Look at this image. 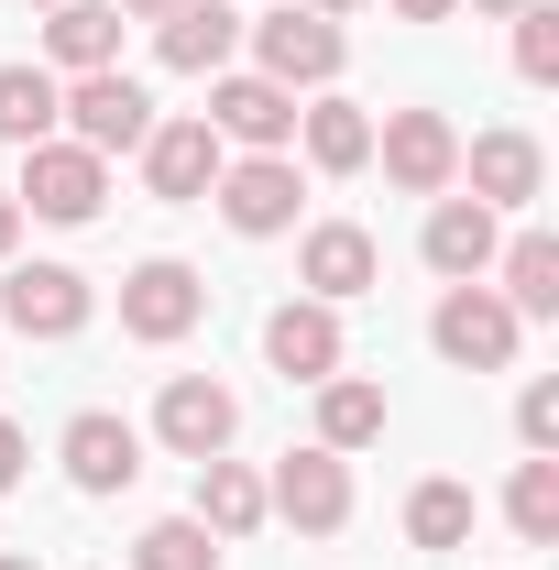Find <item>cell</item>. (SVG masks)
Returning a JSON list of instances; mask_svg holds the SVG:
<instances>
[{
	"mask_svg": "<svg viewBox=\"0 0 559 570\" xmlns=\"http://www.w3.org/2000/svg\"><path fill=\"white\" fill-rule=\"evenodd\" d=\"M99 198H110V165H99L88 142L45 132L33 154H22V187H11V209H22V219H56V230H88V219H99Z\"/></svg>",
	"mask_w": 559,
	"mask_h": 570,
	"instance_id": "1",
	"label": "cell"
},
{
	"mask_svg": "<svg viewBox=\"0 0 559 570\" xmlns=\"http://www.w3.org/2000/svg\"><path fill=\"white\" fill-rule=\"evenodd\" d=\"M242 45H253V77H275V88H330V77L351 67V45H341V22L330 11H264V22H242Z\"/></svg>",
	"mask_w": 559,
	"mask_h": 570,
	"instance_id": "2",
	"label": "cell"
},
{
	"mask_svg": "<svg viewBox=\"0 0 559 570\" xmlns=\"http://www.w3.org/2000/svg\"><path fill=\"white\" fill-rule=\"evenodd\" d=\"M56 132L88 142V154L110 165V154H143V132H154V99H143L121 67H88V77H67V99H56Z\"/></svg>",
	"mask_w": 559,
	"mask_h": 570,
	"instance_id": "3",
	"label": "cell"
},
{
	"mask_svg": "<svg viewBox=\"0 0 559 570\" xmlns=\"http://www.w3.org/2000/svg\"><path fill=\"white\" fill-rule=\"evenodd\" d=\"M264 515H285L296 538H341V527H351V461H341V450H318V439L285 450L275 483H264Z\"/></svg>",
	"mask_w": 559,
	"mask_h": 570,
	"instance_id": "4",
	"label": "cell"
},
{
	"mask_svg": "<svg viewBox=\"0 0 559 570\" xmlns=\"http://www.w3.org/2000/svg\"><path fill=\"white\" fill-rule=\"evenodd\" d=\"M516 307L493 296V285H450L439 307H428V341H439V362H461V373H504L516 362Z\"/></svg>",
	"mask_w": 559,
	"mask_h": 570,
	"instance_id": "5",
	"label": "cell"
},
{
	"mask_svg": "<svg viewBox=\"0 0 559 570\" xmlns=\"http://www.w3.org/2000/svg\"><path fill=\"white\" fill-rule=\"evenodd\" d=\"M198 318H209V285H198V264L154 253V264H133V275H121V330H133V341H154V352H165V341H187Z\"/></svg>",
	"mask_w": 559,
	"mask_h": 570,
	"instance_id": "6",
	"label": "cell"
},
{
	"mask_svg": "<svg viewBox=\"0 0 559 570\" xmlns=\"http://www.w3.org/2000/svg\"><path fill=\"white\" fill-rule=\"evenodd\" d=\"M0 330H22V341H77V330H88V275H77V264H0Z\"/></svg>",
	"mask_w": 559,
	"mask_h": 570,
	"instance_id": "7",
	"label": "cell"
},
{
	"mask_svg": "<svg viewBox=\"0 0 559 570\" xmlns=\"http://www.w3.org/2000/svg\"><path fill=\"white\" fill-rule=\"evenodd\" d=\"M373 154H384V176H395L406 198H450V187H461V132H450V110H384Z\"/></svg>",
	"mask_w": 559,
	"mask_h": 570,
	"instance_id": "8",
	"label": "cell"
},
{
	"mask_svg": "<svg viewBox=\"0 0 559 570\" xmlns=\"http://www.w3.org/2000/svg\"><path fill=\"white\" fill-rule=\"evenodd\" d=\"M219 219L242 230V242H275V230H296V154H242V165H219Z\"/></svg>",
	"mask_w": 559,
	"mask_h": 570,
	"instance_id": "9",
	"label": "cell"
},
{
	"mask_svg": "<svg viewBox=\"0 0 559 570\" xmlns=\"http://www.w3.org/2000/svg\"><path fill=\"white\" fill-rule=\"evenodd\" d=\"M154 439H165L176 461H219V450L242 439V395L209 384V373H176V384L154 395Z\"/></svg>",
	"mask_w": 559,
	"mask_h": 570,
	"instance_id": "10",
	"label": "cell"
},
{
	"mask_svg": "<svg viewBox=\"0 0 559 570\" xmlns=\"http://www.w3.org/2000/svg\"><path fill=\"white\" fill-rule=\"evenodd\" d=\"M219 165H231V142H219L209 121H154V132H143V187H154L165 209H198L219 187Z\"/></svg>",
	"mask_w": 559,
	"mask_h": 570,
	"instance_id": "11",
	"label": "cell"
},
{
	"mask_svg": "<svg viewBox=\"0 0 559 570\" xmlns=\"http://www.w3.org/2000/svg\"><path fill=\"white\" fill-rule=\"evenodd\" d=\"M296 285H307L318 307H351V296H373V285H384V253H373V230H362V219H318V230L296 242Z\"/></svg>",
	"mask_w": 559,
	"mask_h": 570,
	"instance_id": "12",
	"label": "cell"
},
{
	"mask_svg": "<svg viewBox=\"0 0 559 570\" xmlns=\"http://www.w3.org/2000/svg\"><path fill=\"white\" fill-rule=\"evenodd\" d=\"M264 362H275L285 384H330L351 362V341H341V307H318V296H285L275 318H264Z\"/></svg>",
	"mask_w": 559,
	"mask_h": 570,
	"instance_id": "13",
	"label": "cell"
},
{
	"mask_svg": "<svg viewBox=\"0 0 559 570\" xmlns=\"http://www.w3.org/2000/svg\"><path fill=\"white\" fill-rule=\"evenodd\" d=\"M56 461H67L77 494H121V483H143V428H133V417H110V406H88V417H67Z\"/></svg>",
	"mask_w": 559,
	"mask_h": 570,
	"instance_id": "14",
	"label": "cell"
},
{
	"mask_svg": "<svg viewBox=\"0 0 559 570\" xmlns=\"http://www.w3.org/2000/svg\"><path fill=\"white\" fill-rule=\"evenodd\" d=\"M209 132L242 142V154H285L296 142V88H275V77H209Z\"/></svg>",
	"mask_w": 559,
	"mask_h": 570,
	"instance_id": "15",
	"label": "cell"
},
{
	"mask_svg": "<svg viewBox=\"0 0 559 570\" xmlns=\"http://www.w3.org/2000/svg\"><path fill=\"white\" fill-rule=\"evenodd\" d=\"M154 56L176 77H231V56H242V11L231 0H176L165 22H154Z\"/></svg>",
	"mask_w": 559,
	"mask_h": 570,
	"instance_id": "16",
	"label": "cell"
},
{
	"mask_svg": "<svg viewBox=\"0 0 559 570\" xmlns=\"http://www.w3.org/2000/svg\"><path fill=\"white\" fill-rule=\"evenodd\" d=\"M461 176H472V198L504 219V209H527V198L549 187V154H538V132H472L461 142Z\"/></svg>",
	"mask_w": 559,
	"mask_h": 570,
	"instance_id": "17",
	"label": "cell"
},
{
	"mask_svg": "<svg viewBox=\"0 0 559 570\" xmlns=\"http://www.w3.org/2000/svg\"><path fill=\"white\" fill-rule=\"evenodd\" d=\"M428 275H450V285H483L493 275V253H504V219L483 209V198H439L428 209Z\"/></svg>",
	"mask_w": 559,
	"mask_h": 570,
	"instance_id": "18",
	"label": "cell"
},
{
	"mask_svg": "<svg viewBox=\"0 0 559 570\" xmlns=\"http://www.w3.org/2000/svg\"><path fill=\"white\" fill-rule=\"evenodd\" d=\"M493 296H504L516 318H559V242L549 230H516V242L493 253Z\"/></svg>",
	"mask_w": 559,
	"mask_h": 570,
	"instance_id": "19",
	"label": "cell"
},
{
	"mask_svg": "<svg viewBox=\"0 0 559 570\" xmlns=\"http://www.w3.org/2000/svg\"><path fill=\"white\" fill-rule=\"evenodd\" d=\"M296 142H307L318 176H362V165H373V110H351V99H307V110H296Z\"/></svg>",
	"mask_w": 559,
	"mask_h": 570,
	"instance_id": "20",
	"label": "cell"
},
{
	"mask_svg": "<svg viewBox=\"0 0 559 570\" xmlns=\"http://www.w3.org/2000/svg\"><path fill=\"white\" fill-rule=\"evenodd\" d=\"M45 56H56L67 77L121 67V11H110V0H56V22H45Z\"/></svg>",
	"mask_w": 559,
	"mask_h": 570,
	"instance_id": "21",
	"label": "cell"
},
{
	"mask_svg": "<svg viewBox=\"0 0 559 570\" xmlns=\"http://www.w3.org/2000/svg\"><path fill=\"white\" fill-rule=\"evenodd\" d=\"M198 527H209V538H253V527H264V472H242L231 450L198 461Z\"/></svg>",
	"mask_w": 559,
	"mask_h": 570,
	"instance_id": "22",
	"label": "cell"
},
{
	"mask_svg": "<svg viewBox=\"0 0 559 570\" xmlns=\"http://www.w3.org/2000/svg\"><path fill=\"white\" fill-rule=\"evenodd\" d=\"M384 439V384H362V373H330L318 384V450H373Z\"/></svg>",
	"mask_w": 559,
	"mask_h": 570,
	"instance_id": "23",
	"label": "cell"
},
{
	"mask_svg": "<svg viewBox=\"0 0 559 570\" xmlns=\"http://www.w3.org/2000/svg\"><path fill=\"white\" fill-rule=\"evenodd\" d=\"M56 99H67V77H56V67H0V142L33 154V142L56 132Z\"/></svg>",
	"mask_w": 559,
	"mask_h": 570,
	"instance_id": "24",
	"label": "cell"
},
{
	"mask_svg": "<svg viewBox=\"0 0 559 570\" xmlns=\"http://www.w3.org/2000/svg\"><path fill=\"white\" fill-rule=\"evenodd\" d=\"M504 527L527 538V549H559V461H516V483H504Z\"/></svg>",
	"mask_w": 559,
	"mask_h": 570,
	"instance_id": "25",
	"label": "cell"
},
{
	"mask_svg": "<svg viewBox=\"0 0 559 570\" xmlns=\"http://www.w3.org/2000/svg\"><path fill=\"white\" fill-rule=\"evenodd\" d=\"M406 538L418 549H461L472 538V483H418L406 494Z\"/></svg>",
	"mask_w": 559,
	"mask_h": 570,
	"instance_id": "26",
	"label": "cell"
},
{
	"mask_svg": "<svg viewBox=\"0 0 559 570\" xmlns=\"http://www.w3.org/2000/svg\"><path fill=\"white\" fill-rule=\"evenodd\" d=\"M133 570H219V538L198 527V515H165V527L133 538Z\"/></svg>",
	"mask_w": 559,
	"mask_h": 570,
	"instance_id": "27",
	"label": "cell"
},
{
	"mask_svg": "<svg viewBox=\"0 0 559 570\" xmlns=\"http://www.w3.org/2000/svg\"><path fill=\"white\" fill-rule=\"evenodd\" d=\"M516 77H527V88H549V77H559V11H549V0L516 11Z\"/></svg>",
	"mask_w": 559,
	"mask_h": 570,
	"instance_id": "28",
	"label": "cell"
},
{
	"mask_svg": "<svg viewBox=\"0 0 559 570\" xmlns=\"http://www.w3.org/2000/svg\"><path fill=\"white\" fill-rule=\"evenodd\" d=\"M516 439L527 450H559V384H527L516 395Z\"/></svg>",
	"mask_w": 559,
	"mask_h": 570,
	"instance_id": "29",
	"label": "cell"
},
{
	"mask_svg": "<svg viewBox=\"0 0 559 570\" xmlns=\"http://www.w3.org/2000/svg\"><path fill=\"white\" fill-rule=\"evenodd\" d=\"M22 472H33V439H22V428L0 417V494H11V483H22Z\"/></svg>",
	"mask_w": 559,
	"mask_h": 570,
	"instance_id": "30",
	"label": "cell"
},
{
	"mask_svg": "<svg viewBox=\"0 0 559 570\" xmlns=\"http://www.w3.org/2000/svg\"><path fill=\"white\" fill-rule=\"evenodd\" d=\"M395 11H406V22H450L461 0H395Z\"/></svg>",
	"mask_w": 559,
	"mask_h": 570,
	"instance_id": "31",
	"label": "cell"
},
{
	"mask_svg": "<svg viewBox=\"0 0 559 570\" xmlns=\"http://www.w3.org/2000/svg\"><path fill=\"white\" fill-rule=\"evenodd\" d=\"M110 11H121V22H165L176 0H110Z\"/></svg>",
	"mask_w": 559,
	"mask_h": 570,
	"instance_id": "32",
	"label": "cell"
},
{
	"mask_svg": "<svg viewBox=\"0 0 559 570\" xmlns=\"http://www.w3.org/2000/svg\"><path fill=\"white\" fill-rule=\"evenodd\" d=\"M11 242H22V209H11V198H0V264H11Z\"/></svg>",
	"mask_w": 559,
	"mask_h": 570,
	"instance_id": "33",
	"label": "cell"
},
{
	"mask_svg": "<svg viewBox=\"0 0 559 570\" xmlns=\"http://www.w3.org/2000/svg\"><path fill=\"white\" fill-rule=\"evenodd\" d=\"M472 11H493V22H516V11H527V0H472Z\"/></svg>",
	"mask_w": 559,
	"mask_h": 570,
	"instance_id": "34",
	"label": "cell"
},
{
	"mask_svg": "<svg viewBox=\"0 0 559 570\" xmlns=\"http://www.w3.org/2000/svg\"><path fill=\"white\" fill-rule=\"evenodd\" d=\"M307 11H330V22H341V11H362V0H307Z\"/></svg>",
	"mask_w": 559,
	"mask_h": 570,
	"instance_id": "35",
	"label": "cell"
},
{
	"mask_svg": "<svg viewBox=\"0 0 559 570\" xmlns=\"http://www.w3.org/2000/svg\"><path fill=\"white\" fill-rule=\"evenodd\" d=\"M0 570H45V560H11V549H0Z\"/></svg>",
	"mask_w": 559,
	"mask_h": 570,
	"instance_id": "36",
	"label": "cell"
},
{
	"mask_svg": "<svg viewBox=\"0 0 559 570\" xmlns=\"http://www.w3.org/2000/svg\"><path fill=\"white\" fill-rule=\"evenodd\" d=\"M45 11H56V0H45Z\"/></svg>",
	"mask_w": 559,
	"mask_h": 570,
	"instance_id": "37",
	"label": "cell"
}]
</instances>
